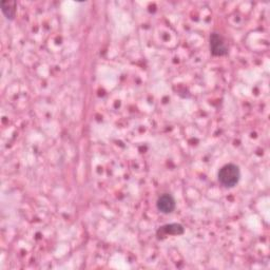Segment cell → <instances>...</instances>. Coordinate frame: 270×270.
<instances>
[{"label": "cell", "instance_id": "5b68a950", "mask_svg": "<svg viewBox=\"0 0 270 270\" xmlns=\"http://www.w3.org/2000/svg\"><path fill=\"white\" fill-rule=\"evenodd\" d=\"M159 231H162L164 234H182L184 233V227L181 224H169L162 229H159Z\"/></svg>", "mask_w": 270, "mask_h": 270}, {"label": "cell", "instance_id": "6da1fadb", "mask_svg": "<svg viewBox=\"0 0 270 270\" xmlns=\"http://www.w3.org/2000/svg\"><path fill=\"white\" fill-rule=\"evenodd\" d=\"M218 182L225 188H233L241 178V170L234 164H227L219 169Z\"/></svg>", "mask_w": 270, "mask_h": 270}, {"label": "cell", "instance_id": "277c9868", "mask_svg": "<svg viewBox=\"0 0 270 270\" xmlns=\"http://www.w3.org/2000/svg\"><path fill=\"white\" fill-rule=\"evenodd\" d=\"M2 11L9 21H13L16 15V3L14 2H4L2 4Z\"/></svg>", "mask_w": 270, "mask_h": 270}, {"label": "cell", "instance_id": "3957f363", "mask_svg": "<svg viewBox=\"0 0 270 270\" xmlns=\"http://www.w3.org/2000/svg\"><path fill=\"white\" fill-rule=\"evenodd\" d=\"M156 207L158 209V211H161L164 214H169L173 212L176 207L175 199L171 194L165 193L158 197L156 202Z\"/></svg>", "mask_w": 270, "mask_h": 270}, {"label": "cell", "instance_id": "7a4b0ae2", "mask_svg": "<svg viewBox=\"0 0 270 270\" xmlns=\"http://www.w3.org/2000/svg\"><path fill=\"white\" fill-rule=\"evenodd\" d=\"M210 52L213 56H225L228 53V47L224 38L217 33L210 35Z\"/></svg>", "mask_w": 270, "mask_h": 270}]
</instances>
